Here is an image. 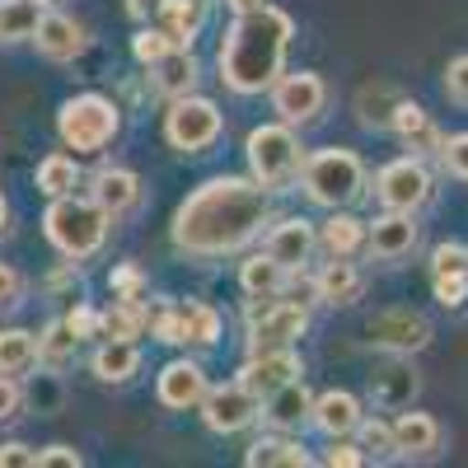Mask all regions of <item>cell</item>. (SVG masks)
Instances as JSON below:
<instances>
[{
  "label": "cell",
  "instance_id": "cell-27",
  "mask_svg": "<svg viewBox=\"0 0 468 468\" xmlns=\"http://www.w3.org/2000/svg\"><path fill=\"white\" fill-rule=\"evenodd\" d=\"M160 28L174 37L178 48H192V37L202 28V0H160Z\"/></svg>",
  "mask_w": 468,
  "mask_h": 468
},
{
  "label": "cell",
  "instance_id": "cell-25",
  "mask_svg": "<svg viewBox=\"0 0 468 468\" xmlns=\"http://www.w3.org/2000/svg\"><path fill=\"white\" fill-rule=\"evenodd\" d=\"M90 197H94L108 216H122V211L136 207V197H141V178H136L132 169H103V174L94 178Z\"/></svg>",
  "mask_w": 468,
  "mask_h": 468
},
{
  "label": "cell",
  "instance_id": "cell-43",
  "mask_svg": "<svg viewBox=\"0 0 468 468\" xmlns=\"http://www.w3.org/2000/svg\"><path fill=\"white\" fill-rule=\"evenodd\" d=\"M445 94L454 103H468V57H454L450 70H445Z\"/></svg>",
  "mask_w": 468,
  "mask_h": 468
},
{
  "label": "cell",
  "instance_id": "cell-49",
  "mask_svg": "<svg viewBox=\"0 0 468 468\" xmlns=\"http://www.w3.org/2000/svg\"><path fill=\"white\" fill-rule=\"evenodd\" d=\"M66 324L75 328V337H94V333H99V309H90V304H75L70 314H66Z\"/></svg>",
  "mask_w": 468,
  "mask_h": 468
},
{
  "label": "cell",
  "instance_id": "cell-40",
  "mask_svg": "<svg viewBox=\"0 0 468 468\" xmlns=\"http://www.w3.org/2000/svg\"><path fill=\"white\" fill-rule=\"evenodd\" d=\"M450 271H468V249L463 244H441L431 253V277H450Z\"/></svg>",
  "mask_w": 468,
  "mask_h": 468
},
{
  "label": "cell",
  "instance_id": "cell-50",
  "mask_svg": "<svg viewBox=\"0 0 468 468\" xmlns=\"http://www.w3.org/2000/svg\"><path fill=\"white\" fill-rule=\"evenodd\" d=\"M127 15L145 24V19H154V15H160V0H127Z\"/></svg>",
  "mask_w": 468,
  "mask_h": 468
},
{
  "label": "cell",
  "instance_id": "cell-22",
  "mask_svg": "<svg viewBox=\"0 0 468 468\" xmlns=\"http://www.w3.org/2000/svg\"><path fill=\"white\" fill-rule=\"evenodd\" d=\"M394 450L403 459H426V454H436L441 450V426L436 417H426V412H403L394 421Z\"/></svg>",
  "mask_w": 468,
  "mask_h": 468
},
{
  "label": "cell",
  "instance_id": "cell-18",
  "mask_svg": "<svg viewBox=\"0 0 468 468\" xmlns=\"http://www.w3.org/2000/svg\"><path fill=\"white\" fill-rule=\"evenodd\" d=\"M314 229H309V220H282L277 229L267 234V253L277 258L286 271H300L309 262V253H314Z\"/></svg>",
  "mask_w": 468,
  "mask_h": 468
},
{
  "label": "cell",
  "instance_id": "cell-12",
  "mask_svg": "<svg viewBox=\"0 0 468 468\" xmlns=\"http://www.w3.org/2000/svg\"><path fill=\"white\" fill-rule=\"evenodd\" d=\"M366 337H370L379 351L412 356V351H421L426 342H431V324H426L421 314H412V309H384V314H375V319L366 324Z\"/></svg>",
  "mask_w": 468,
  "mask_h": 468
},
{
  "label": "cell",
  "instance_id": "cell-11",
  "mask_svg": "<svg viewBox=\"0 0 468 468\" xmlns=\"http://www.w3.org/2000/svg\"><path fill=\"white\" fill-rule=\"evenodd\" d=\"M379 202L388 211H417L426 197H431V174H426L421 160H394V165H384L379 169Z\"/></svg>",
  "mask_w": 468,
  "mask_h": 468
},
{
  "label": "cell",
  "instance_id": "cell-34",
  "mask_svg": "<svg viewBox=\"0 0 468 468\" xmlns=\"http://www.w3.org/2000/svg\"><path fill=\"white\" fill-rule=\"evenodd\" d=\"M239 282H244L249 295H282V286H286V267L271 258V253H258V258L244 262Z\"/></svg>",
  "mask_w": 468,
  "mask_h": 468
},
{
  "label": "cell",
  "instance_id": "cell-6",
  "mask_svg": "<svg viewBox=\"0 0 468 468\" xmlns=\"http://www.w3.org/2000/svg\"><path fill=\"white\" fill-rule=\"evenodd\" d=\"M304 165L300 141L291 132V122H267L249 132V169L262 187H286Z\"/></svg>",
  "mask_w": 468,
  "mask_h": 468
},
{
  "label": "cell",
  "instance_id": "cell-19",
  "mask_svg": "<svg viewBox=\"0 0 468 468\" xmlns=\"http://www.w3.org/2000/svg\"><path fill=\"white\" fill-rule=\"evenodd\" d=\"M309 408H314V399H309V388L300 379L282 384L277 394L262 399V421H271L277 431H295V426L309 421Z\"/></svg>",
  "mask_w": 468,
  "mask_h": 468
},
{
  "label": "cell",
  "instance_id": "cell-28",
  "mask_svg": "<svg viewBox=\"0 0 468 468\" xmlns=\"http://www.w3.org/2000/svg\"><path fill=\"white\" fill-rule=\"evenodd\" d=\"M174 314H178V333H183V346H211L220 337V314L211 304H197V300H187V304H174Z\"/></svg>",
  "mask_w": 468,
  "mask_h": 468
},
{
  "label": "cell",
  "instance_id": "cell-4",
  "mask_svg": "<svg viewBox=\"0 0 468 468\" xmlns=\"http://www.w3.org/2000/svg\"><path fill=\"white\" fill-rule=\"evenodd\" d=\"M300 178H304V192L314 197L319 207L328 211H342L361 197L366 187V169L351 150H319L309 154V160L300 165Z\"/></svg>",
  "mask_w": 468,
  "mask_h": 468
},
{
  "label": "cell",
  "instance_id": "cell-13",
  "mask_svg": "<svg viewBox=\"0 0 468 468\" xmlns=\"http://www.w3.org/2000/svg\"><path fill=\"white\" fill-rule=\"evenodd\" d=\"M304 370H300V356L291 346H277V351H253L249 356V366L239 370V384L244 388H253L258 399H267V394H277L282 384H291V379H300Z\"/></svg>",
  "mask_w": 468,
  "mask_h": 468
},
{
  "label": "cell",
  "instance_id": "cell-46",
  "mask_svg": "<svg viewBox=\"0 0 468 468\" xmlns=\"http://www.w3.org/2000/svg\"><path fill=\"white\" fill-rule=\"evenodd\" d=\"M19 300H24V277H19L15 267L0 262V309H15Z\"/></svg>",
  "mask_w": 468,
  "mask_h": 468
},
{
  "label": "cell",
  "instance_id": "cell-5",
  "mask_svg": "<svg viewBox=\"0 0 468 468\" xmlns=\"http://www.w3.org/2000/svg\"><path fill=\"white\" fill-rule=\"evenodd\" d=\"M117 127H122L117 122V108L99 94H80V99L61 103V112H57V132L75 154H99L117 136Z\"/></svg>",
  "mask_w": 468,
  "mask_h": 468
},
{
  "label": "cell",
  "instance_id": "cell-3",
  "mask_svg": "<svg viewBox=\"0 0 468 468\" xmlns=\"http://www.w3.org/2000/svg\"><path fill=\"white\" fill-rule=\"evenodd\" d=\"M43 225H48L52 249L80 262V258H90V253L103 249L112 216L94 197H75V192H66V197H52V211H48Z\"/></svg>",
  "mask_w": 468,
  "mask_h": 468
},
{
  "label": "cell",
  "instance_id": "cell-23",
  "mask_svg": "<svg viewBox=\"0 0 468 468\" xmlns=\"http://www.w3.org/2000/svg\"><path fill=\"white\" fill-rule=\"evenodd\" d=\"M141 370V346L132 337H103V346L94 351V375L103 384H122Z\"/></svg>",
  "mask_w": 468,
  "mask_h": 468
},
{
  "label": "cell",
  "instance_id": "cell-51",
  "mask_svg": "<svg viewBox=\"0 0 468 468\" xmlns=\"http://www.w3.org/2000/svg\"><path fill=\"white\" fill-rule=\"evenodd\" d=\"M258 5H267V0H229L234 15H249V10H258Z\"/></svg>",
  "mask_w": 468,
  "mask_h": 468
},
{
  "label": "cell",
  "instance_id": "cell-20",
  "mask_svg": "<svg viewBox=\"0 0 468 468\" xmlns=\"http://www.w3.org/2000/svg\"><path fill=\"white\" fill-rule=\"evenodd\" d=\"M309 421H314L328 441H333V436H351V431L361 426V403L351 399V394H342V388H333V394L314 399V408H309Z\"/></svg>",
  "mask_w": 468,
  "mask_h": 468
},
{
  "label": "cell",
  "instance_id": "cell-48",
  "mask_svg": "<svg viewBox=\"0 0 468 468\" xmlns=\"http://www.w3.org/2000/svg\"><path fill=\"white\" fill-rule=\"evenodd\" d=\"M0 468H37V450L33 445H0Z\"/></svg>",
  "mask_w": 468,
  "mask_h": 468
},
{
  "label": "cell",
  "instance_id": "cell-16",
  "mask_svg": "<svg viewBox=\"0 0 468 468\" xmlns=\"http://www.w3.org/2000/svg\"><path fill=\"white\" fill-rule=\"evenodd\" d=\"M207 388H211V384H207V375H202L197 361H174V366H165V375H160V403H165V408H178V412L202 408Z\"/></svg>",
  "mask_w": 468,
  "mask_h": 468
},
{
  "label": "cell",
  "instance_id": "cell-44",
  "mask_svg": "<svg viewBox=\"0 0 468 468\" xmlns=\"http://www.w3.org/2000/svg\"><path fill=\"white\" fill-rule=\"evenodd\" d=\"M324 463H342V468H356V463H366V454H361V445H351L346 436H333V450L324 454Z\"/></svg>",
  "mask_w": 468,
  "mask_h": 468
},
{
  "label": "cell",
  "instance_id": "cell-31",
  "mask_svg": "<svg viewBox=\"0 0 468 468\" xmlns=\"http://www.w3.org/2000/svg\"><path fill=\"white\" fill-rule=\"evenodd\" d=\"M43 19V0H0V43H24Z\"/></svg>",
  "mask_w": 468,
  "mask_h": 468
},
{
  "label": "cell",
  "instance_id": "cell-26",
  "mask_svg": "<svg viewBox=\"0 0 468 468\" xmlns=\"http://www.w3.org/2000/svg\"><path fill=\"white\" fill-rule=\"evenodd\" d=\"M388 127H394L399 141L412 145V150H436V145H441V132H436V122H431V112L417 108V103H399V108H394V122H388Z\"/></svg>",
  "mask_w": 468,
  "mask_h": 468
},
{
  "label": "cell",
  "instance_id": "cell-32",
  "mask_svg": "<svg viewBox=\"0 0 468 468\" xmlns=\"http://www.w3.org/2000/svg\"><path fill=\"white\" fill-rule=\"evenodd\" d=\"M37 366V337L24 328H5L0 333V375H28Z\"/></svg>",
  "mask_w": 468,
  "mask_h": 468
},
{
  "label": "cell",
  "instance_id": "cell-14",
  "mask_svg": "<svg viewBox=\"0 0 468 468\" xmlns=\"http://www.w3.org/2000/svg\"><path fill=\"white\" fill-rule=\"evenodd\" d=\"M370 399L379 408H408L417 399V370L399 356V351H388V361L375 366L370 375Z\"/></svg>",
  "mask_w": 468,
  "mask_h": 468
},
{
  "label": "cell",
  "instance_id": "cell-8",
  "mask_svg": "<svg viewBox=\"0 0 468 468\" xmlns=\"http://www.w3.org/2000/svg\"><path fill=\"white\" fill-rule=\"evenodd\" d=\"M165 136H169L174 150H187V154L216 145V136H220V108L211 99H192V94L174 99V108L165 117Z\"/></svg>",
  "mask_w": 468,
  "mask_h": 468
},
{
  "label": "cell",
  "instance_id": "cell-15",
  "mask_svg": "<svg viewBox=\"0 0 468 468\" xmlns=\"http://www.w3.org/2000/svg\"><path fill=\"white\" fill-rule=\"evenodd\" d=\"M33 43H37V52H43L48 61H70V57L85 52L90 37L70 15H48L43 10V19H37V28H33Z\"/></svg>",
  "mask_w": 468,
  "mask_h": 468
},
{
  "label": "cell",
  "instance_id": "cell-39",
  "mask_svg": "<svg viewBox=\"0 0 468 468\" xmlns=\"http://www.w3.org/2000/svg\"><path fill=\"white\" fill-rule=\"evenodd\" d=\"M436 286V300L445 309H463L468 304V271H450V277H431Z\"/></svg>",
  "mask_w": 468,
  "mask_h": 468
},
{
  "label": "cell",
  "instance_id": "cell-9",
  "mask_svg": "<svg viewBox=\"0 0 468 468\" xmlns=\"http://www.w3.org/2000/svg\"><path fill=\"white\" fill-rule=\"evenodd\" d=\"M202 417L216 436H234V431H244V426H253L262 417V399L244 384H220V388H207Z\"/></svg>",
  "mask_w": 468,
  "mask_h": 468
},
{
  "label": "cell",
  "instance_id": "cell-52",
  "mask_svg": "<svg viewBox=\"0 0 468 468\" xmlns=\"http://www.w3.org/2000/svg\"><path fill=\"white\" fill-rule=\"evenodd\" d=\"M5 220H10V207H5V192H0V234H5Z\"/></svg>",
  "mask_w": 468,
  "mask_h": 468
},
{
  "label": "cell",
  "instance_id": "cell-30",
  "mask_svg": "<svg viewBox=\"0 0 468 468\" xmlns=\"http://www.w3.org/2000/svg\"><path fill=\"white\" fill-rule=\"evenodd\" d=\"M366 225L356 220V216H342V211H333V220L319 229V244L328 249V258H351L361 244H366Z\"/></svg>",
  "mask_w": 468,
  "mask_h": 468
},
{
  "label": "cell",
  "instance_id": "cell-7",
  "mask_svg": "<svg viewBox=\"0 0 468 468\" xmlns=\"http://www.w3.org/2000/svg\"><path fill=\"white\" fill-rule=\"evenodd\" d=\"M309 328V314L300 300H277V295H253L249 304V351H277L291 346Z\"/></svg>",
  "mask_w": 468,
  "mask_h": 468
},
{
  "label": "cell",
  "instance_id": "cell-10",
  "mask_svg": "<svg viewBox=\"0 0 468 468\" xmlns=\"http://www.w3.org/2000/svg\"><path fill=\"white\" fill-rule=\"evenodd\" d=\"M324 99H328L324 80H319V75H309V70H295V75L282 70V80L271 85V108H277L282 122H291V127L314 122V117L324 112Z\"/></svg>",
  "mask_w": 468,
  "mask_h": 468
},
{
  "label": "cell",
  "instance_id": "cell-37",
  "mask_svg": "<svg viewBox=\"0 0 468 468\" xmlns=\"http://www.w3.org/2000/svg\"><path fill=\"white\" fill-rule=\"evenodd\" d=\"M356 431H361V454L370 459H394L399 450H394V426H388V421H361L356 426Z\"/></svg>",
  "mask_w": 468,
  "mask_h": 468
},
{
  "label": "cell",
  "instance_id": "cell-42",
  "mask_svg": "<svg viewBox=\"0 0 468 468\" xmlns=\"http://www.w3.org/2000/svg\"><path fill=\"white\" fill-rule=\"evenodd\" d=\"M145 282H141V271L136 267H117L112 271V300H141Z\"/></svg>",
  "mask_w": 468,
  "mask_h": 468
},
{
  "label": "cell",
  "instance_id": "cell-53",
  "mask_svg": "<svg viewBox=\"0 0 468 468\" xmlns=\"http://www.w3.org/2000/svg\"><path fill=\"white\" fill-rule=\"evenodd\" d=\"M43 5H48V0H43Z\"/></svg>",
  "mask_w": 468,
  "mask_h": 468
},
{
  "label": "cell",
  "instance_id": "cell-2",
  "mask_svg": "<svg viewBox=\"0 0 468 468\" xmlns=\"http://www.w3.org/2000/svg\"><path fill=\"white\" fill-rule=\"evenodd\" d=\"M291 15L258 5L249 15L234 19V28L220 43V80L234 94H262L282 80L286 70V52H291Z\"/></svg>",
  "mask_w": 468,
  "mask_h": 468
},
{
  "label": "cell",
  "instance_id": "cell-29",
  "mask_svg": "<svg viewBox=\"0 0 468 468\" xmlns=\"http://www.w3.org/2000/svg\"><path fill=\"white\" fill-rule=\"evenodd\" d=\"M75 351H80V337H75V328L66 319L48 324V333L37 337V366H48V370H66L75 361Z\"/></svg>",
  "mask_w": 468,
  "mask_h": 468
},
{
  "label": "cell",
  "instance_id": "cell-38",
  "mask_svg": "<svg viewBox=\"0 0 468 468\" xmlns=\"http://www.w3.org/2000/svg\"><path fill=\"white\" fill-rule=\"evenodd\" d=\"M174 48H178V43H174L165 28H141V33H136V43H132V52H136L141 66H154L160 57H169Z\"/></svg>",
  "mask_w": 468,
  "mask_h": 468
},
{
  "label": "cell",
  "instance_id": "cell-17",
  "mask_svg": "<svg viewBox=\"0 0 468 468\" xmlns=\"http://www.w3.org/2000/svg\"><path fill=\"white\" fill-rule=\"evenodd\" d=\"M366 244H370V253L384 258V262H394V258L412 253V244H417L412 211H388V216H379V220L370 225V234H366Z\"/></svg>",
  "mask_w": 468,
  "mask_h": 468
},
{
  "label": "cell",
  "instance_id": "cell-36",
  "mask_svg": "<svg viewBox=\"0 0 468 468\" xmlns=\"http://www.w3.org/2000/svg\"><path fill=\"white\" fill-rule=\"evenodd\" d=\"M75 160L70 154H48L43 165H37V192H48V197H66V192H75Z\"/></svg>",
  "mask_w": 468,
  "mask_h": 468
},
{
  "label": "cell",
  "instance_id": "cell-47",
  "mask_svg": "<svg viewBox=\"0 0 468 468\" xmlns=\"http://www.w3.org/2000/svg\"><path fill=\"white\" fill-rule=\"evenodd\" d=\"M85 459L75 454L70 445H48V450H37V468H80Z\"/></svg>",
  "mask_w": 468,
  "mask_h": 468
},
{
  "label": "cell",
  "instance_id": "cell-41",
  "mask_svg": "<svg viewBox=\"0 0 468 468\" xmlns=\"http://www.w3.org/2000/svg\"><path fill=\"white\" fill-rule=\"evenodd\" d=\"M441 160L450 165V174L468 178V132H463V136H450V141H441Z\"/></svg>",
  "mask_w": 468,
  "mask_h": 468
},
{
  "label": "cell",
  "instance_id": "cell-45",
  "mask_svg": "<svg viewBox=\"0 0 468 468\" xmlns=\"http://www.w3.org/2000/svg\"><path fill=\"white\" fill-rule=\"evenodd\" d=\"M19 408H24V394H19L15 375H0V421H15Z\"/></svg>",
  "mask_w": 468,
  "mask_h": 468
},
{
  "label": "cell",
  "instance_id": "cell-33",
  "mask_svg": "<svg viewBox=\"0 0 468 468\" xmlns=\"http://www.w3.org/2000/svg\"><path fill=\"white\" fill-rule=\"evenodd\" d=\"M145 324H150V309L141 300H112L108 314H99V333L103 337H141Z\"/></svg>",
  "mask_w": 468,
  "mask_h": 468
},
{
  "label": "cell",
  "instance_id": "cell-35",
  "mask_svg": "<svg viewBox=\"0 0 468 468\" xmlns=\"http://www.w3.org/2000/svg\"><path fill=\"white\" fill-rule=\"evenodd\" d=\"M244 463L249 468H309V454L295 441H258L244 454Z\"/></svg>",
  "mask_w": 468,
  "mask_h": 468
},
{
  "label": "cell",
  "instance_id": "cell-21",
  "mask_svg": "<svg viewBox=\"0 0 468 468\" xmlns=\"http://www.w3.org/2000/svg\"><path fill=\"white\" fill-rule=\"evenodd\" d=\"M314 291H319L324 304H356L361 291H366V277H361V267L351 258H333L314 277Z\"/></svg>",
  "mask_w": 468,
  "mask_h": 468
},
{
  "label": "cell",
  "instance_id": "cell-1",
  "mask_svg": "<svg viewBox=\"0 0 468 468\" xmlns=\"http://www.w3.org/2000/svg\"><path fill=\"white\" fill-rule=\"evenodd\" d=\"M267 192L271 187H262L258 178H211V183H202L174 216V244L183 253H197V258L244 249L271 211Z\"/></svg>",
  "mask_w": 468,
  "mask_h": 468
},
{
  "label": "cell",
  "instance_id": "cell-24",
  "mask_svg": "<svg viewBox=\"0 0 468 468\" xmlns=\"http://www.w3.org/2000/svg\"><path fill=\"white\" fill-rule=\"evenodd\" d=\"M150 70H154V90L169 94V99H183V94H192V85H197V57H192L187 48H174Z\"/></svg>",
  "mask_w": 468,
  "mask_h": 468
}]
</instances>
